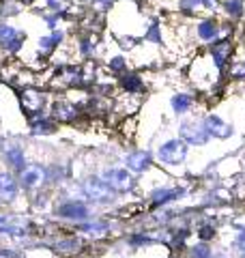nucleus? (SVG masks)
I'll return each mask as SVG.
<instances>
[{"label":"nucleus","mask_w":245,"mask_h":258,"mask_svg":"<svg viewBox=\"0 0 245 258\" xmlns=\"http://www.w3.org/2000/svg\"><path fill=\"white\" fill-rule=\"evenodd\" d=\"M187 32H190V41L209 47L217 39H230L234 32V24L222 20L219 15H202L196 20H187Z\"/></svg>","instance_id":"1"},{"label":"nucleus","mask_w":245,"mask_h":258,"mask_svg":"<svg viewBox=\"0 0 245 258\" xmlns=\"http://www.w3.org/2000/svg\"><path fill=\"white\" fill-rule=\"evenodd\" d=\"M190 147L176 136L163 138L157 142V147L153 149V157H155V166L163 170L166 174H178L185 170V164L190 159Z\"/></svg>","instance_id":"2"},{"label":"nucleus","mask_w":245,"mask_h":258,"mask_svg":"<svg viewBox=\"0 0 245 258\" xmlns=\"http://www.w3.org/2000/svg\"><path fill=\"white\" fill-rule=\"evenodd\" d=\"M78 189H80V196L95 211L97 209H116L120 203V196L97 172H88L86 176H82L78 181Z\"/></svg>","instance_id":"3"},{"label":"nucleus","mask_w":245,"mask_h":258,"mask_svg":"<svg viewBox=\"0 0 245 258\" xmlns=\"http://www.w3.org/2000/svg\"><path fill=\"white\" fill-rule=\"evenodd\" d=\"M50 215L58 224L76 226L80 222L91 220L93 215H97V211L82 196H60V198H54V207Z\"/></svg>","instance_id":"4"},{"label":"nucleus","mask_w":245,"mask_h":258,"mask_svg":"<svg viewBox=\"0 0 245 258\" xmlns=\"http://www.w3.org/2000/svg\"><path fill=\"white\" fill-rule=\"evenodd\" d=\"M190 196V187L183 183H157L144 194V205L146 211H155V209L163 207H174L176 203Z\"/></svg>","instance_id":"5"},{"label":"nucleus","mask_w":245,"mask_h":258,"mask_svg":"<svg viewBox=\"0 0 245 258\" xmlns=\"http://www.w3.org/2000/svg\"><path fill=\"white\" fill-rule=\"evenodd\" d=\"M97 174H99L120 198L122 196H134V194L140 189V179L129 172L122 164H105L97 170Z\"/></svg>","instance_id":"6"},{"label":"nucleus","mask_w":245,"mask_h":258,"mask_svg":"<svg viewBox=\"0 0 245 258\" xmlns=\"http://www.w3.org/2000/svg\"><path fill=\"white\" fill-rule=\"evenodd\" d=\"M174 136L181 138L190 149H204L213 142L209 132H207V127H204V120L200 114H190V116L178 118Z\"/></svg>","instance_id":"7"},{"label":"nucleus","mask_w":245,"mask_h":258,"mask_svg":"<svg viewBox=\"0 0 245 258\" xmlns=\"http://www.w3.org/2000/svg\"><path fill=\"white\" fill-rule=\"evenodd\" d=\"M18 93V103L24 116H37L50 110V103L54 99V93H50L45 86H24Z\"/></svg>","instance_id":"8"},{"label":"nucleus","mask_w":245,"mask_h":258,"mask_svg":"<svg viewBox=\"0 0 245 258\" xmlns=\"http://www.w3.org/2000/svg\"><path fill=\"white\" fill-rule=\"evenodd\" d=\"M22 194H37L43 189H52L50 185V168L43 161H30V164L24 168V170L18 174Z\"/></svg>","instance_id":"9"},{"label":"nucleus","mask_w":245,"mask_h":258,"mask_svg":"<svg viewBox=\"0 0 245 258\" xmlns=\"http://www.w3.org/2000/svg\"><path fill=\"white\" fill-rule=\"evenodd\" d=\"M28 164V149L24 147V142L20 138H3L0 142V166L20 174Z\"/></svg>","instance_id":"10"},{"label":"nucleus","mask_w":245,"mask_h":258,"mask_svg":"<svg viewBox=\"0 0 245 258\" xmlns=\"http://www.w3.org/2000/svg\"><path fill=\"white\" fill-rule=\"evenodd\" d=\"M71 54L73 58L82 60H99V56L103 52V39L101 32H93V30H80L76 37H73Z\"/></svg>","instance_id":"11"},{"label":"nucleus","mask_w":245,"mask_h":258,"mask_svg":"<svg viewBox=\"0 0 245 258\" xmlns=\"http://www.w3.org/2000/svg\"><path fill=\"white\" fill-rule=\"evenodd\" d=\"M28 41V32L20 28L15 22L0 20V52H5L9 58L18 56Z\"/></svg>","instance_id":"12"},{"label":"nucleus","mask_w":245,"mask_h":258,"mask_svg":"<svg viewBox=\"0 0 245 258\" xmlns=\"http://www.w3.org/2000/svg\"><path fill=\"white\" fill-rule=\"evenodd\" d=\"M114 224H116V220H112V215H93L91 220L80 222L76 226H71V228L86 241H101L112 235Z\"/></svg>","instance_id":"13"},{"label":"nucleus","mask_w":245,"mask_h":258,"mask_svg":"<svg viewBox=\"0 0 245 258\" xmlns=\"http://www.w3.org/2000/svg\"><path fill=\"white\" fill-rule=\"evenodd\" d=\"M120 164L127 168L132 174H136L138 179L140 176H146L149 172H153L155 168V157H153V151L151 149H142V147H138V149H129L122 153V157H120Z\"/></svg>","instance_id":"14"},{"label":"nucleus","mask_w":245,"mask_h":258,"mask_svg":"<svg viewBox=\"0 0 245 258\" xmlns=\"http://www.w3.org/2000/svg\"><path fill=\"white\" fill-rule=\"evenodd\" d=\"M50 116L58 123L60 127H67V125H76L78 120L84 116V110H82L80 106H76L73 101H69L67 97H65L63 93H54V99L50 103Z\"/></svg>","instance_id":"15"},{"label":"nucleus","mask_w":245,"mask_h":258,"mask_svg":"<svg viewBox=\"0 0 245 258\" xmlns=\"http://www.w3.org/2000/svg\"><path fill=\"white\" fill-rule=\"evenodd\" d=\"M22 196L24 194L20 187L18 174L0 166V207H9L11 213H13V209L18 207Z\"/></svg>","instance_id":"16"},{"label":"nucleus","mask_w":245,"mask_h":258,"mask_svg":"<svg viewBox=\"0 0 245 258\" xmlns=\"http://www.w3.org/2000/svg\"><path fill=\"white\" fill-rule=\"evenodd\" d=\"M67 41H69V30H67V26L47 30L45 35H41V37L37 39V45H35L37 56H39L41 60H50V56H52L56 50H58V47L67 45Z\"/></svg>","instance_id":"17"},{"label":"nucleus","mask_w":245,"mask_h":258,"mask_svg":"<svg viewBox=\"0 0 245 258\" xmlns=\"http://www.w3.org/2000/svg\"><path fill=\"white\" fill-rule=\"evenodd\" d=\"M116 86H118V93L134 95V97H144L149 93V80H146V76L140 69H129L122 76H118Z\"/></svg>","instance_id":"18"},{"label":"nucleus","mask_w":245,"mask_h":258,"mask_svg":"<svg viewBox=\"0 0 245 258\" xmlns=\"http://www.w3.org/2000/svg\"><path fill=\"white\" fill-rule=\"evenodd\" d=\"M60 132V125L50 116V112H43V114L37 116H28L26 118V136L28 138H50Z\"/></svg>","instance_id":"19"},{"label":"nucleus","mask_w":245,"mask_h":258,"mask_svg":"<svg viewBox=\"0 0 245 258\" xmlns=\"http://www.w3.org/2000/svg\"><path fill=\"white\" fill-rule=\"evenodd\" d=\"M204 52L209 54L213 67L219 71V74H224V69L230 64L232 56H234V41H232V37L230 39H217L215 43H211L209 47H204Z\"/></svg>","instance_id":"20"},{"label":"nucleus","mask_w":245,"mask_h":258,"mask_svg":"<svg viewBox=\"0 0 245 258\" xmlns=\"http://www.w3.org/2000/svg\"><path fill=\"white\" fill-rule=\"evenodd\" d=\"M198 93L196 91H174L168 99V106L170 112L176 116V118H183V116H190L194 114V108L198 106Z\"/></svg>","instance_id":"21"},{"label":"nucleus","mask_w":245,"mask_h":258,"mask_svg":"<svg viewBox=\"0 0 245 258\" xmlns=\"http://www.w3.org/2000/svg\"><path fill=\"white\" fill-rule=\"evenodd\" d=\"M202 120H204V127H207L211 140L226 142L234 136V125L228 123L226 118H222L217 112H207V114H202Z\"/></svg>","instance_id":"22"},{"label":"nucleus","mask_w":245,"mask_h":258,"mask_svg":"<svg viewBox=\"0 0 245 258\" xmlns=\"http://www.w3.org/2000/svg\"><path fill=\"white\" fill-rule=\"evenodd\" d=\"M142 106V97H134V95H125V93H116L112 99V112L118 114L120 118L134 116Z\"/></svg>","instance_id":"23"},{"label":"nucleus","mask_w":245,"mask_h":258,"mask_svg":"<svg viewBox=\"0 0 245 258\" xmlns=\"http://www.w3.org/2000/svg\"><path fill=\"white\" fill-rule=\"evenodd\" d=\"M129 69H134V67H132V62H129V58L122 52L112 54V56H108V58L103 60V71L105 74H110L112 78H118Z\"/></svg>","instance_id":"24"},{"label":"nucleus","mask_w":245,"mask_h":258,"mask_svg":"<svg viewBox=\"0 0 245 258\" xmlns=\"http://www.w3.org/2000/svg\"><path fill=\"white\" fill-rule=\"evenodd\" d=\"M219 15L226 22H239L245 15V0H222L219 3Z\"/></svg>","instance_id":"25"},{"label":"nucleus","mask_w":245,"mask_h":258,"mask_svg":"<svg viewBox=\"0 0 245 258\" xmlns=\"http://www.w3.org/2000/svg\"><path fill=\"white\" fill-rule=\"evenodd\" d=\"M125 245L136 252V249H144V247L157 245V243L153 241L149 228H138V230H132V232H129V235L125 237Z\"/></svg>","instance_id":"26"},{"label":"nucleus","mask_w":245,"mask_h":258,"mask_svg":"<svg viewBox=\"0 0 245 258\" xmlns=\"http://www.w3.org/2000/svg\"><path fill=\"white\" fill-rule=\"evenodd\" d=\"M196 241H204V243H213L217 239V224L211 220H200L198 224L192 226Z\"/></svg>","instance_id":"27"},{"label":"nucleus","mask_w":245,"mask_h":258,"mask_svg":"<svg viewBox=\"0 0 245 258\" xmlns=\"http://www.w3.org/2000/svg\"><path fill=\"white\" fill-rule=\"evenodd\" d=\"M26 11V5L22 0H0V20H9L13 22L15 18Z\"/></svg>","instance_id":"28"},{"label":"nucleus","mask_w":245,"mask_h":258,"mask_svg":"<svg viewBox=\"0 0 245 258\" xmlns=\"http://www.w3.org/2000/svg\"><path fill=\"white\" fill-rule=\"evenodd\" d=\"M183 254L185 258H213L215 247L211 243H204V241H192Z\"/></svg>","instance_id":"29"},{"label":"nucleus","mask_w":245,"mask_h":258,"mask_svg":"<svg viewBox=\"0 0 245 258\" xmlns=\"http://www.w3.org/2000/svg\"><path fill=\"white\" fill-rule=\"evenodd\" d=\"M222 78H226L228 82H245V60H230Z\"/></svg>","instance_id":"30"},{"label":"nucleus","mask_w":245,"mask_h":258,"mask_svg":"<svg viewBox=\"0 0 245 258\" xmlns=\"http://www.w3.org/2000/svg\"><path fill=\"white\" fill-rule=\"evenodd\" d=\"M114 41H116L118 50L125 54V52H136V47L142 43L140 37H134V35H112Z\"/></svg>","instance_id":"31"},{"label":"nucleus","mask_w":245,"mask_h":258,"mask_svg":"<svg viewBox=\"0 0 245 258\" xmlns=\"http://www.w3.org/2000/svg\"><path fill=\"white\" fill-rule=\"evenodd\" d=\"M41 22L47 30H54V28H60L63 22H65V15L63 13H56V11H43L41 13Z\"/></svg>","instance_id":"32"},{"label":"nucleus","mask_w":245,"mask_h":258,"mask_svg":"<svg viewBox=\"0 0 245 258\" xmlns=\"http://www.w3.org/2000/svg\"><path fill=\"white\" fill-rule=\"evenodd\" d=\"M43 7H45L43 11H56V13L67 15L73 7V0H43Z\"/></svg>","instance_id":"33"},{"label":"nucleus","mask_w":245,"mask_h":258,"mask_svg":"<svg viewBox=\"0 0 245 258\" xmlns=\"http://www.w3.org/2000/svg\"><path fill=\"white\" fill-rule=\"evenodd\" d=\"M84 3L91 7V11H93V13H101V15H105L114 5H116V0H84Z\"/></svg>","instance_id":"34"},{"label":"nucleus","mask_w":245,"mask_h":258,"mask_svg":"<svg viewBox=\"0 0 245 258\" xmlns=\"http://www.w3.org/2000/svg\"><path fill=\"white\" fill-rule=\"evenodd\" d=\"M234 237H232V247L236 249L239 254H245V226H239V224H234Z\"/></svg>","instance_id":"35"},{"label":"nucleus","mask_w":245,"mask_h":258,"mask_svg":"<svg viewBox=\"0 0 245 258\" xmlns=\"http://www.w3.org/2000/svg\"><path fill=\"white\" fill-rule=\"evenodd\" d=\"M0 258H24V247L20 245H0Z\"/></svg>","instance_id":"36"},{"label":"nucleus","mask_w":245,"mask_h":258,"mask_svg":"<svg viewBox=\"0 0 245 258\" xmlns=\"http://www.w3.org/2000/svg\"><path fill=\"white\" fill-rule=\"evenodd\" d=\"M13 215H15V213H7V211H0V226L9 224V222L13 220Z\"/></svg>","instance_id":"37"},{"label":"nucleus","mask_w":245,"mask_h":258,"mask_svg":"<svg viewBox=\"0 0 245 258\" xmlns=\"http://www.w3.org/2000/svg\"><path fill=\"white\" fill-rule=\"evenodd\" d=\"M213 258H228V254H226V252H215Z\"/></svg>","instance_id":"38"},{"label":"nucleus","mask_w":245,"mask_h":258,"mask_svg":"<svg viewBox=\"0 0 245 258\" xmlns=\"http://www.w3.org/2000/svg\"><path fill=\"white\" fill-rule=\"evenodd\" d=\"M149 3H163V0H149Z\"/></svg>","instance_id":"39"},{"label":"nucleus","mask_w":245,"mask_h":258,"mask_svg":"<svg viewBox=\"0 0 245 258\" xmlns=\"http://www.w3.org/2000/svg\"><path fill=\"white\" fill-rule=\"evenodd\" d=\"M239 258H245V254H239Z\"/></svg>","instance_id":"40"},{"label":"nucleus","mask_w":245,"mask_h":258,"mask_svg":"<svg viewBox=\"0 0 245 258\" xmlns=\"http://www.w3.org/2000/svg\"><path fill=\"white\" fill-rule=\"evenodd\" d=\"M0 209H3V207H0Z\"/></svg>","instance_id":"41"}]
</instances>
